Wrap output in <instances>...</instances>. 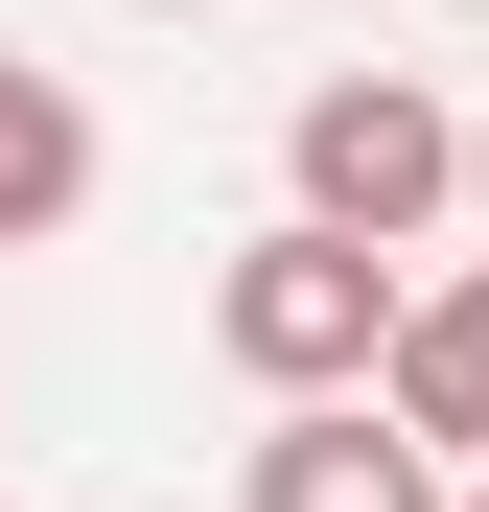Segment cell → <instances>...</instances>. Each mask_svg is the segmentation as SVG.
<instances>
[{
    "label": "cell",
    "mask_w": 489,
    "mask_h": 512,
    "mask_svg": "<svg viewBox=\"0 0 489 512\" xmlns=\"http://www.w3.org/2000/svg\"><path fill=\"white\" fill-rule=\"evenodd\" d=\"M210 350L257 373V396H373V350H396V256L326 233V210H280V233L210 280Z\"/></svg>",
    "instance_id": "cell-1"
},
{
    "label": "cell",
    "mask_w": 489,
    "mask_h": 512,
    "mask_svg": "<svg viewBox=\"0 0 489 512\" xmlns=\"http://www.w3.org/2000/svg\"><path fill=\"white\" fill-rule=\"evenodd\" d=\"M303 210L373 233V256H420V210H466V117L420 94V70H326L303 94Z\"/></svg>",
    "instance_id": "cell-2"
},
{
    "label": "cell",
    "mask_w": 489,
    "mask_h": 512,
    "mask_svg": "<svg viewBox=\"0 0 489 512\" xmlns=\"http://www.w3.org/2000/svg\"><path fill=\"white\" fill-rule=\"evenodd\" d=\"M257 512H443V443H396L373 396H280V443H257Z\"/></svg>",
    "instance_id": "cell-3"
},
{
    "label": "cell",
    "mask_w": 489,
    "mask_h": 512,
    "mask_svg": "<svg viewBox=\"0 0 489 512\" xmlns=\"http://www.w3.org/2000/svg\"><path fill=\"white\" fill-rule=\"evenodd\" d=\"M373 396H396V443H443V466H489V280H396V350H373Z\"/></svg>",
    "instance_id": "cell-4"
},
{
    "label": "cell",
    "mask_w": 489,
    "mask_h": 512,
    "mask_svg": "<svg viewBox=\"0 0 489 512\" xmlns=\"http://www.w3.org/2000/svg\"><path fill=\"white\" fill-rule=\"evenodd\" d=\"M70 210H94V117H70V70H24V47H0V256H24V233H70Z\"/></svg>",
    "instance_id": "cell-5"
},
{
    "label": "cell",
    "mask_w": 489,
    "mask_h": 512,
    "mask_svg": "<svg viewBox=\"0 0 489 512\" xmlns=\"http://www.w3.org/2000/svg\"><path fill=\"white\" fill-rule=\"evenodd\" d=\"M466 210H489V117H466Z\"/></svg>",
    "instance_id": "cell-6"
},
{
    "label": "cell",
    "mask_w": 489,
    "mask_h": 512,
    "mask_svg": "<svg viewBox=\"0 0 489 512\" xmlns=\"http://www.w3.org/2000/svg\"><path fill=\"white\" fill-rule=\"evenodd\" d=\"M443 512H489V466H466V489H443Z\"/></svg>",
    "instance_id": "cell-7"
}]
</instances>
